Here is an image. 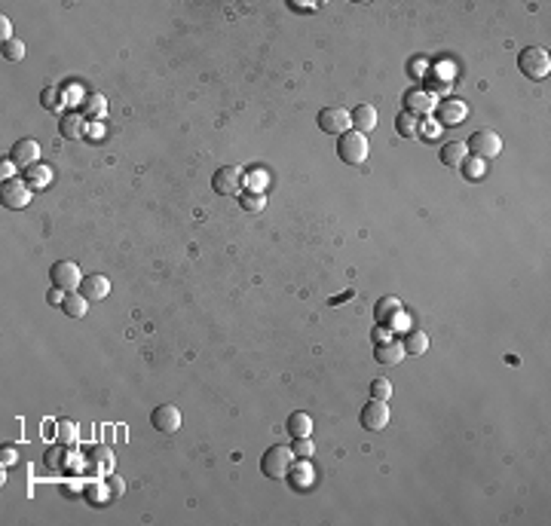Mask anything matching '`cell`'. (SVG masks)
I'll return each instance as SVG.
<instances>
[{"mask_svg": "<svg viewBox=\"0 0 551 526\" xmlns=\"http://www.w3.org/2000/svg\"><path fill=\"white\" fill-rule=\"evenodd\" d=\"M291 465H294V453H291V447H285V444H273L270 450L264 453V459H260V471L270 480L288 478Z\"/></svg>", "mask_w": 551, "mask_h": 526, "instance_id": "obj_1", "label": "cell"}, {"mask_svg": "<svg viewBox=\"0 0 551 526\" xmlns=\"http://www.w3.org/2000/svg\"><path fill=\"white\" fill-rule=\"evenodd\" d=\"M518 68H521V74H524V77H530V80H545V77L551 74V55H548V49H542V46L521 49Z\"/></svg>", "mask_w": 551, "mask_h": 526, "instance_id": "obj_2", "label": "cell"}, {"mask_svg": "<svg viewBox=\"0 0 551 526\" xmlns=\"http://www.w3.org/2000/svg\"><path fill=\"white\" fill-rule=\"evenodd\" d=\"M337 156H340V162H346V166H362L367 159V138L356 129L343 132L340 141H337Z\"/></svg>", "mask_w": 551, "mask_h": 526, "instance_id": "obj_3", "label": "cell"}, {"mask_svg": "<svg viewBox=\"0 0 551 526\" xmlns=\"http://www.w3.org/2000/svg\"><path fill=\"white\" fill-rule=\"evenodd\" d=\"M31 193H34V187L28 181H22V177H6L0 202L10 211H22V208H28V202H31Z\"/></svg>", "mask_w": 551, "mask_h": 526, "instance_id": "obj_4", "label": "cell"}, {"mask_svg": "<svg viewBox=\"0 0 551 526\" xmlns=\"http://www.w3.org/2000/svg\"><path fill=\"white\" fill-rule=\"evenodd\" d=\"M49 279H52V288L65 291V294H74V291H80V266L70 260H55L52 266H49Z\"/></svg>", "mask_w": 551, "mask_h": 526, "instance_id": "obj_5", "label": "cell"}, {"mask_svg": "<svg viewBox=\"0 0 551 526\" xmlns=\"http://www.w3.org/2000/svg\"><path fill=\"white\" fill-rule=\"evenodd\" d=\"M465 147H469L478 159H493V156H499V150H503V138L490 129H478V132H472Z\"/></svg>", "mask_w": 551, "mask_h": 526, "instance_id": "obj_6", "label": "cell"}, {"mask_svg": "<svg viewBox=\"0 0 551 526\" xmlns=\"http://www.w3.org/2000/svg\"><path fill=\"white\" fill-rule=\"evenodd\" d=\"M211 190L218 196H236L242 190V168L236 166H221L211 175Z\"/></svg>", "mask_w": 551, "mask_h": 526, "instance_id": "obj_7", "label": "cell"}, {"mask_svg": "<svg viewBox=\"0 0 551 526\" xmlns=\"http://www.w3.org/2000/svg\"><path fill=\"white\" fill-rule=\"evenodd\" d=\"M362 429L365 431H383L386 425H389V407H386V401H377V398H371V401L362 407Z\"/></svg>", "mask_w": 551, "mask_h": 526, "instance_id": "obj_8", "label": "cell"}, {"mask_svg": "<svg viewBox=\"0 0 551 526\" xmlns=\"http://www.w3.org/2000/svg\"><path fill=\"white\" fill-rule=\"evenodd\" d=\"M151 425L160 431V435H175L181 429V410L175 404H160L151 413Z\"/></svg>", "mask_w": 551, "mask_h": 526, "instance_id": "obj_9", "label": "cell"}, {"mask_svg": "<svg viewBox=\"0 0 551 526\" xmlns=\"http://www.w3.org/2000/svg\"><path fill=\"white\" fill-rule=\"evenodd\" d=\"M349 126H352L349 110H343V108H325L319 113V129L325 135H337V138H340L343 132H349Z\"/></svg>", "mask_w": 551, "mask_h": 526, "instance_id": "obj_10", "label": "cell"}, {"mask_svg": "<svg viewBox=\"0 0 551 526\" xmlns=\"http://www.w3.org/2000/svg\"><path fill=\"white\" fill-rule=\"evenodd\" d=\"M37 159H40V144L34 138H22V141H16L12 144V150H10V162L12 166H19V168H31V166H37Z\"/></svg>", "mask_w": 551, "mask_h": 526, "instance_id": "obj_11", "label": "cell"}, {"mask_svg": "<svg viewBox=\"0 0 551 526\" xmlns=\"http://www.w3.org/2000/svg\"><path fill=\"white\" fill-rule=\"evenodd\" d=\"M435 110V98H432V92H426V89H411V92H405V113H414V117H426V113H432Z\"/></svg>", "mask_w": 551, "mask_h": 526, "instance_id": "obj_12", "label": "cell"}, {"mask_svg": "<svg viewBox=\"0 0 551 526\" xmlns=\"http://www.w3.org/2000/svg\"><path fill=\"white\" fill-rule=\"evenodd\" d=\"M465 104L463 101H456V98H447V101H441V104H435V117H438V123L441 126H459L465 119Z\"/></svg>", "mask_w": 551, "mask_h": 526, "instance_id": "obj_13", "label": "cell"}, {"mask_svg": "<svg viewBox=\"0 0 551 526\" xmlns=\"http://www.w3.org/2000/svg\"><path fill=\"white\" fill-rule=\"evenodd\" d=\"M401 312H405V306H401L398 297H380V300L374 303V318H377L380 324H386V328L395 324V318H398Z\"/></svg>", "mask_w": 551, "mask_h": 526, "instance_id": "obj_14", "label": "cell"}, {"mask_svg": "<svg viewBox=\"0 0 551 526\" xmlns=\"http://www.w3.org/2000/svg\"><path fill=\"white\" fill-rule=\"evenodd\" d=\"M59 135L65 141H80L83 135H86V117L83 113H65V117L59 119Z\"/></svg>", "mask_w": 551, "mask_h": 526, "instance_id": "obj_15", "label": "cell"}, {"mask_svg": "<svg viewBox=\"0 0 551 526\" xmlns=\"http://www.w3.org/2000/svg\"><path fill=\"white\" fill-rule=\"evenodd\" d=\"M80 294L86 297V300H104V297L110 294V282L104 279L102 273H95V275H83V282H80Z\"/></svg>", "mask_w": 551, "mask_h": 526, "instance_id": "obj_16", "label": "cell"}, {"mask_svg": "<svg viewBox=\"0 0 551 526\" xmlns=\"http://www.w3.org/2000/svg\"><path fill=\"white\" fill-rule=\"evenodd\" d=\"M349 119H352V129L362 135L377 129V110H374L371 104H356V108L349 110Z\"/></svg>", "mask_w": 551, "mask_h": 526, "instance_id": "obj_17", "label": "cell"}, {"mask_svg": "<svg viewBox=\"0 0 551 526\" xmlns=\"http://www.w3.org/2000/svg\"><path fill=\"white\" fill-rule=\"evenodd\" d=\"M374 358L380 364H398L405 358V346L398 340H386V343H374Z\"/></svg>", "mask_w": 551, "mask_h": 526, "instance_id": "obj_18", "label": "cell"}, {"mask_svg": "<svg viewBox=\"0 0 551 526\" xmlns=\"http://www.w3.org/2000/svg\"><path fill=\"white\" fill-rule=\"evenodd\" d=\"M438 156H441V162L447 168H459L465 162V156H469V147H465L463 141H447V144H441Z\"/></svg>", "mask_w": 551, "mask_h": 526, "instance_id": "obj_19", "label": "cell"}, {"mask_svg": "<svg viewBox=\"0 0 551 526\" xmlns=\"http://www.w3.org/2000/svg\"><path fill=\"white\" fill-rule=\"evenodd\" d=\"M285 431L291 435V440L294 438H309V435H313V419H309L307 413H300V410H294V413L288 416V422H285Z\"/></svg>", "mask_w": 551, "mask_h": 526, "instance_id": "obj_20", "label": "cell"}, {"mask_svg": "<svg viewBox=\"0 0 551 526\" xmlns=\"http://www.w3.org/2000/svg\"><path fill=\"white\" fill-rule=\"evenodd\" d=\"M83 117L86 119H102L104 113H108V101H104V95H98V92H89L86 98H83Z\"/></svg>", "mask_w": 551, "mask_h": 526, "instance_id": "obj_21", "label": "cell"}, {"mask_svg": "<svg viewBox=\"0 0 551 526\" xmlns=\"http://www.w3.org/2000/svg\"><path fill=\"white\" fill-rule=\"evenodd\" d=\"M395 129H398L401 138H420V117L401 110L398 117H395Z\"/></svg>", "mask_w": 551, "mask_h": 526, "instance_id": "obj_22", "label": "cell"}, {"mask_svg": "<svg viewBox=\"0 0 551 526\" xmlns=\"http://www.w3.org/2000/svg\"><path fill=\"white\" fill-rule=\"evenodd\" d=\"M86 297L80 294V291H74V294H65V303H61V312H65L68 318H83L86 315Z\"/></svg>", "mask_w": 551, "mask_h": 526, "instance_id": "obj_23", "label": "cell"}, {"mask_svg": "<svg viewBox=\"0 0 551 526\" xmlns=\"http://www.w3.org/2000/svg\"><path fill=\"white\" fill-rule=\"evenodd\" d=\"M401 346H405V355H423L429 349V337L423 331H411V333H405Z\"/></svg>", "mask_w": 551, "mask_h": 526, "instance_id": "obj_24", "label": "cell"}, {"mask_svg": "<svg viewBox=\"0 0 551 526\" xmlns=\"http://www.w3.org/2000/svg\"><path fill=\"white\" fill-rule=\"evenodd\" d=\"M239 205H242L249 215H260V211L267 208V196L260 193V190H254V193H242V196H239Z\"/></svg>", "mask_w": 551, "mask_h": 526, "instance_id": "obj_25", "label": "cell"}, {"mask_svg": "<svg viewBox=\"0 0 551 526\" xmlns=\"http://www.w3.org/2000/svg\"><path fill=\"white\" fill-rule=\"evenodd\" d=\"M40 104H44V110H61V104H65V95H61V89L55 86H46L44 92H40Z\"/></svg>", "mask_w": 551, "mask_h": 526, "instance_id": "obj_26", "label": "cell"}, {"mask_svg": "<svg viewBox=\"0 0 551 526\" xmlns=\"http://www.w3.org/2000/svg\"><path fill=\"white\" fill-rule=\"evenodd\" d=\"M22 55H25V43H22V40L12 37V40H6V43H3V59L6 61H22Z\"/></svg>", "mask_w": 551, "mask_h": 526, "instance_id": "obj_27", "label": "cell"}, {"mask_svg": "<svg viewBox=\"0 0 551 526\" xmlns=\"http://www.w3.org/2000/svg\"><path fill=\"white\" fill-rule=\"evenodd\" d=\"M371 398H377V401H389V398H392V382L383 380V376L374 380L371 382Z\"/></svg>", "mask_w": 551, "mask_h": 526, "instance_id": "obj_28", "label": "cell"}, {"mask_svg": "<svg viewBox=\"0 0 551 526\" xmlns=\"http://www.w3.org/2000/svg\"><path fill=\"white\" fill-rule=\"evenodd\" d=\"M291 453H294V459H309L316 453V447H313V440H309V438H294Z\"/></svg>", "mask_w": 551, "mask_h": 526, "instance_id": "obj_29", "label": "cell"}, {"mask_svg": "<svg viewBox=\"0 0 551 526\" xmlns=\"http://www.w3.org/2000/svg\"><path fill=\"white\" fill-rule=\"evenodd\" d=\"M77 440V429H74V422H68V419H61L59 422V444H74Z\"/></svg>", "mask_w": 551, "mask_h": 526, "instance_id": "obj_30", "label": "cell"}, {"mask_svg": "<svg viewBox=\"0 0 551 526\" xmlns=\"http://www.w3.org/2000/svg\"><path fill=\"white\" fill-rule=\"evenodd\" d=\"M28 181H31V187H34V184L40 187V184L49 181V172H46V168H40V166H31V168H28Z\"/></svg>", "mask_w": 551, "mask_h": 526, "instance_id": "obj_31", "label": "cell"}, {"mask_svg": "<svg viewBox=\"0 0 551 526\" xmlns=\"http://www.w3.org/2000/svg\"><path fill=\"white\" fill-rule=\"evenodd\" d=\"M46 465L49 468H61V465H65V453H61L59 447H52V450L46 453Z\"/></svg>", "mask_w": 551, "mask_h": 526, "instance_id": "obj_32", "label": "cell"}, {"mask_svg": "<svg viewBox=\"0 0 551 526\" xmlns=\"http://www.w3.org/2000/svg\"><path fill=\"white\" fill-rule=\"evenodd\" d=\"M371 337H374V343H386V340H392V333H389V328H386V324H380V328L374 331Z\"/></svg>", "mask_w": 551, "mask_h": 526, "instance_id": "obj_33", "label": "cell"}, {"mask_svg": "<svg viewBox=\"0 0 551 526\" xmlns=\"http://www.w3.org/2000/svg\"><path fill=\"white\" fill-rule=\"evenodd\" d=\"M426 68H429V65H426L423 59H414V61H411V74H414V77H423V74H426Z\"/></svg>", "mask_w": 551, "mask_h": 526, "instance_id": "obj_34", "label": "cell"}, {"mask_svg": "<svg viewBox=\"0 0 551 526\" xmlns=\"http://www.w3.org/2000/svg\"><path fill=\"white\" fill-rule=\"evenodd\" d=\"M0 37H3V43H6V40H12V25H10V19H3V22H0Z\"/></svg>", "mask_w": 551, "mask_h": 526, "instance_id": "obj_35", "label": "cell"}, {"mask_svg": "<svg viewBox=\"0 0 551 526\" xmlns=\"http://www.w3.org/2000/svg\"><path fill=\"white\" fill-rule=\"evenodd\" d=\"M61 294H65V291H59V288H55V291H49V294H46V300L52 303V306H55V303H59V306H61V303H65V297H61Z\"/></svg>", "mask_w": 551, "mask_h": 526, "instance_id": "obj_36", "label": "cell"}, {"mask_svg": "<svg viewBox=\"0 0 551 526\" xmlns=\"http://www.w3.org/2000/svg\"><path fill=\"white\" fill-rule=\"evenodd\" d=\"M3 462H6V465L16 462V450H12V447H3Z\"/></svg>", "mask_w": 551, "mask_h": 526, "instance_id": "obj_37", "label": "cell"}, {"mask_svg": "<svg viewBox=\"0 0 551 526\" xmlns=\"http://www.w3.org/2000/svg\"><path fill=\"white\" fill-rule=\"evenodd\" d=\"M291 10H298V12H309V10H316V3H291Z\"/></svg>", "mask_w": 551, "mask_h": 526, "instance_id": "obj_38", "label": "cell"}, {"mask_svg": "<svg viewBox=\"0 0 551 526\" xmlns=\"http://www.w3.org/2000/svg\"><path fill=\"white\" fill-rule=\"evenodd\" d=\"M108 483H110V489H114V496H119V493H123V487H119V480H117V478H110Z\"/></svg>", "mask_w": 551, "mask_h": 526, "instance_id": "obj_39", "label": "cell"}]
</instances>
